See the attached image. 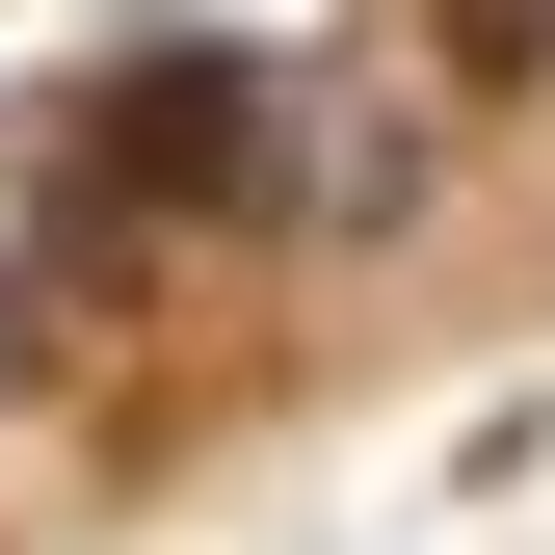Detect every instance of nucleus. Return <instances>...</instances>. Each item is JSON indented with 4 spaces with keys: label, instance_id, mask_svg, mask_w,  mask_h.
<instances>
[{
    "label": "nucleus",
    "instance_id": "f257e3e1",
    "mask_svg": "<svg viewBox=\"0 0 555 555\" xmlns=\"http://www.w3.org/2000/svg\"><path fill=\"white\" fill-rule=\"evenodd\" d=\"M238 53H159V80H106V159H159V185H238Z\"/></svg>",
    "mask_w": 555,
    "mask_h": 555
}]
</instances>
